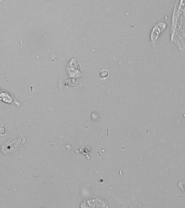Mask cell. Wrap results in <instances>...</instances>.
I'll list each match as a JSON object with an SVG mask.
<instances>
[{
    "instance_id": "obj_1",
    "label": "cell",
    "mask_w": 185,
    "mask_h": 208,
    "mask_svg": "<svg viewBox=\"0 0 185 208\" xmlns=\"http://www.w3.org/2000/svg\"><path fill=\"white\" fill-rule=\"evenodd\" d=\"M26 139L21 136H14L2 145L1 151L6 156L13 154L25 143Z\"/></svg>"
},
{
    "instance_id": "obj_2",
    "label": "cell",
    "mask_w": 185,
    "mask_h": 208,
    "mask_svg": "<svg viewBox=\"0 0 185 208\" xmlns=\"http://www.w3.org/2000/svg\"><path fill=\"white\" fill-rule=\"evenodd\" d=\"M91 150V149L90 147H89V146H87V147H85L83 149H81L78 150H76V151H79L78 152L81 153L83 155H85V156H86L88 159H90V156L88 154H89Z\"/></svg>"
},
{
    "instance_id": "obj_3",
    "label": "cell",
    "mask_w": 185,
    "mask_h": 208,
    "mask_svg": "<svg viewBox=\"0 0 185 208\" xmlns=\"http://www.w3.org/2000/svg\"><path fill=\"white\" fill-rule=\"evenodd\" d=\"M178 186L183 192L185 193V181H182L179 182L178 184Z\"/></svg>"
}]
</instances>
